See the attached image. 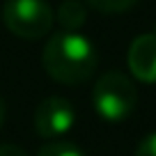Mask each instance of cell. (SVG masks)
<instances>
[{"mask_svg":"<svg viewBox=\"0 0 156 156\" xmlns=\"http://www.w3.org/2000/svg\"><path fill=\"white\" fill-rule=\"evenodd\" d=\"M85 7L83 2H78V0H64L62 5H60L58 9V21L60 25H62L64 30H69V32H76L80 25L85 23Z\"/></svg>","mask_w":156,"mask_h":156,"instance_id":"8992f818","label":"cell"},{"mask_svg":"<svg viewBox=\"0 0 156 156\" xmlns=\"http://www.w3.org/2000/svg\"><path fill=\"white\" fill-rule=\"evenodd\" d=\"M39 156H85L73 142L67 140H53L39 149Z\"/></svg>","mask_w":156,"mask_h":156,"instance_id":"52a82bcc","label":"cell"},{"mask_svg":"<svg viewBox=\"0 0 156 156\" xmlns=\"http://www.w3.org/2000/svg\"><path fill=\"white\" fill-rule=\"evenodd\" d=\"M0 156H28V154L16 145H0Z\"/></svg>","mask_w":156,"mask_h":156,"instance_id":"30bf717a","label":"cell"},{"mask_svg":"<svg viewBox=\"0 0 156 156\" xmlns=\"http://www.w3.org/2000/svg\"><path fill=\"white\" fill-rule=\"evenodd\" d=\"M136 156H156V133H149L147 138H142L136 149Z\"/></svg>","mask_w":156,"mask_h":156,"instance_id":"9c48e42d","label":"cell"},{"mask_svg":"<svg viewBox=\"0 0 156 156\" xmlns=\"http://www.w3.org/2000/svg\"><path fill=\"white\" fill-rule=\"evenodd\" d=\"M92 101L97 112L103 119L119 122V119H126L133 112L138 101V92L129 76H124L122 71H108L94 85Z\"/></svg>","mask_w":156,"mask_h":156,"instance_id":"7a4b0ae2","label":"cell"},{"mask_svg":"<svg viewBox=\"0 0 156 156\" xmlns=\"http://www.w3.org/2000/svg\"><path fill=\"white\" fill-rule=\"evenodd\" d=\"M32 124L41 138H58L73 126V106L62 97H48L34 108Z\"/></svg>","mask_w":156,"mask_h":156,"instance_id":"277c9868","label":"cell"},{"mask_svg":"<svg viewBox=\"0 0 156 156\" xmlns=\"http://www.w3.org/2000/svg\"><path fill=\"white\" fill-rule=\"evenodd\" d=\"M44 69L53 80L62 85H78L85 83L97 71V51L92 41L80 32H55L44 46L41 55Z\"/></svg>","mask_w":156,"mask_h":156,"instance_id":"6da1fadb","label":"cell"},{"mask_svg":"<svg viewBox=\"0 0 156 156\" xmlns=\"http://www.w3.org/2000/svg\"><path fill=\"white\" fill-rule=\"evenodd\" d=\"M2 119H5V101L0 97V124H2Z\"/></svg>","mask_w":156,"mask_h":156,"instance_id":"8fae6325","label":"cell"},{"mask_svg":"<svg viewBox=\"0 0 156 156\" xmlns=\"http://www.w3.org/2000/svg\"><path fill=\"white\" fill-rule=\"evenodd\" d=\"M90 5L99 12H106V14H119V12H126L136 5L138 0H87Z\"/></svg>","mask_w":156,"mask_h":156,"instance_id":"ba28073f","label":"cell"},{"mask_svg":"<svg viewBox=\"0 0 156 156\" xmlns=\"http://www.w3.org/2000/svg\"><path fill=\"white\" fill-rule=\"evenodd\" d=\"M2 21L21 39H39L51 32L55 14L46 0H5Z\"/></svg>","mask_w":156,"mask_h":156,"instance_id":"3957f363","label":"cell"},{"mask_svg":"<svg viewBox=\"0 0 156 156\" xmlns=\"http://www.w3.org/2000/svg\"><path fill=\"white\" fill-rule=\"evenodd\" d=\"M126 62L131 73L142 83H156V34H140L129 46Z\"/></svg>","mask_w":156,"mask_h":156,"instance_id":"5b68a950","label":"cell"}]
</instances>
